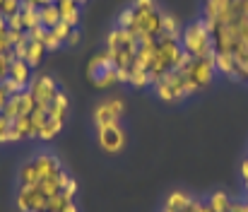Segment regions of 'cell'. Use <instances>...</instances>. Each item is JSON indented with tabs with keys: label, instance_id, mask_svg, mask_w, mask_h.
Returning a JSON list of instances; mask_svg holds the SVG:
<instances>
[{
	"label": "cell",
	"instance_id": "1",
	"mask_svg": "<svg viewBox=\"0 0 248 212\" xmlns=\"http://www.w3.org/2000/svg\"><path fill=\"white\" fill-rule=\"evenodd\" d=\"M58 171H63V164L56 154L36 152L34 157L22 162V166L17 169V186H36V183L56 176Z\"/></svg>",
	"mask_w": 248,
	"mask_h": 212
},
{
	"label": "cell",
	"instance_id": "2",
	"mask_svg": "<svg viewBox=\"0 0 248 212\" xmlns=\"http://www.w3.org/2000/svg\"><path fill=\"white\" fill-rule=\"evenodd\" d=\"M178 41H181L183 53L190 56V58H212L215 56L212 34H210V29L205 27L202 19H195V22L186 24Z\"/></svg>",
	"mask_w": 248,
	"mask_h": 212
},
{
	"label": "cell",
	"instance_id": "3",
	"mask_svg": "<svg viewBox=\"0 0 248 212\" xmlns=\"http://www.w3.org/2000/svg\"><path fill=\"white\" fill-rule=\"evenodd\" d=\"M186 58L183 49H181V41L178 39H169V36H159L157 39V49H155V58H152V65H150V77H152V84L166 75L169 70H176L181 65V61Z\"/></svg>",
	"mask_w": 248,
	"mask_h": 212
},
{
	"label": "cell",
	"instance_id": "4",
	"mask_svg": "<svg viewBox=\"0 0 248 212\" xmlns=\"http://www.w3.org/2000/svg\"><path fill=\"white\" fill-rule=\"evenodd\" d=\"M155 92L162 101H181L188 97L186 92V77L181 70H169L155 82Z\"/></svg>",
	"mask_w": 248,
	"mask_h": 212
},
{
	"label": "cell",
	"instance_id": "5",
	"mask_svg": "<svg viewBox=\"0 0 248 212\" xmlns=\"http://www.w3.org/2000/svg\"><path fill=\"white\" fill-rule=\"evenodd\" d=\"M48 200L51 198L39 186H17V196H15L17 212H46Z\"/></svg>",
	"mask_w": 248,
	"mask_h": 212
},
{
	"label": "cell",
	"instance_id": "6",
	"mask_svg": "<svg viewBox=\"0 0 248 212\" xmlns=\"http://www.w3.org/2000/svg\"><path fill=\"white\" fill-rule=\"evenodd\" d=\"M125 114V101L118 99V97H108V99H101L96 106H94V123L96 128L99 126H108V123H121V116Z\"/></svg>",
	"mask_w": 248,
	"mask_h": 212
},
{
	"label": "cell",
	"instance_id": "7",
	"mask_svg": "<svg viewBox=\"0 0 248 212\" xmlns=\"http://www.w3.org/2000/svg\"><path fill=\"white\" fill-rule=\"evenodd\" d=\"M96 142L106 154H118L125 147V130L121 128V123L99 126L96 128Z\"/></svg>",
	"mask_w": 248,
	"mask_h": 212
},
{
	"label": "cell",
	"instance_id": "8",
	"mask_svg": "<svg viewBox=\"0 0 248 212\" xmlns=\"http://www.w3.org/2000/svg\"><path fill=\"white\" fill-rule=\"evenodd\" d=\"M27 89L34 97L36 104H51L56 99V94L61 92L58 89V82L51 75H36V77H31V82H29Z\"/></svg>",
	"mask_w": 248,
	"mask_h": 212
},
{
	"label": "cell",
	"instance_id": "9",
	"mask_svg": "<svg viewBox=\"0 0 248 212\" xmlns=\"http://www.w3.org/2000/svg\"><path fill=\"white\" fill-rule=\"evenodd\" d=\"M34 97L29 94V89H22V92H17V94H12L10 99H7V104H5V109H2V116L5 118H10V121H15V118H19V116H29L31 111H34Z\"/></svg>",
	"mask_w": 248,
	"mask_h": 212
},
{
	"label": "cell",
	"instance_id": "10",
	"mask_svg": "<svg viewBox=\"0 0 248 212\" xmlns=\"http://www.w3.org/2000/svg\"><path fill=\"white\" fill-rule=\"evenodd\" d=\"M193 203H195V198H193L190 193H186V191H173V193L166 196L162 210L164 212H190Z\"/></svg>",
	"mask_w": 248,
	"mask_h": 212
},
{
	"label": "cell",
	"instance_id": "11",
	"mask_svg": "<svg viewBox=\"0 0 248 212\" xmlns=\"http://www.w3.org/2000/svg\"><path fill=\"white\" fill-rule=\"evenodd\" d=\"M31 70H34V68H31L27 61L15 58V61H12V65H10V75H7V77H10L12 82H17V84H19V89H27V87H29V82H31V77H34Z\"/></svg>",
	"mask_w": 248,
	"mask_h": 212
},
{
	"label": "cell",
	"instance_id": "12",
	"mask_svg": "<svg viewBox=\"0 0 248 212\" xmlns=\"http://www.w3.org/2000/svg\"><path fill=\"white\" fill-rule=\"evenodd\" d=\"M58 12H61V22L70 24V27H78L80 19H82V5L75 2V0H58Z\"/></svg>",
	"mask_w": 248,
	"mask_h": 212
},
{
	"label": "cell",
	"instance_id": "13",
	"mask_svg": "<svg viewBox=\"0 0 248 212\" xmlns=\"http://www.w3.org/2000/svg\"><path fill=\"white\" fill-rule=\"evenodd\" d=\"M111 68H116V65H113V58H111V53L104 49V51H99V53L87 63V77L94 80V77H99L101 72L111 70Z\"/></svg>",
	"mask_w": 248,
	"mask_h": 212
},
{
	"label": "cell",
	"instance_id": "14",
	"mask_svg": "<svg viewBox=\"0 0 248 212\" xmlns=\"http://www.w3.org/2000/svg\"><path fill=\"white\" fill-rule=\"evenodd\" d=\"M68 111H70V99H68V94L61 89V92L56 94V99L48 104V118H56V121H63V123H65Z\"/></svg>",
	"mask_w": 248,
	"mask_h": 212
},
{
	"label": "cell",
	"instance_id": "15",
	"mask_svg": "<svg viewBox=\"0 0 248 212\" xmlns=\"http://www.w3.org/2000/svg\"><path fill=\"white\" fill-rule=\"evenodd\" d=\"M19 19H22L24 32H29V29L39 27V24H41V19H39V7H36L34 2L24 0V2H22V7H19Z\"/></svg>",
	"mask_w": 248,
	"mask_h": 212
},
{
	"label": "cell",
	"instance_id": "16",
	"mask_svg": "<svg viewBox=\"0 0 248 212\" xmlns=\"http://www.w3.org/2000/svg\"><path fill=\"white\" fill-rule=\"evenodd\" d=\"M215 70L232 77V80H239V70H236V61L232 53H215Z\"/></svg>",
	"mask_w": 248,
	"mask_h": 212
},
{
	"label": "cell",
	"instance_id": "17",
	"mask_svg": "<svg viewBox=\"0 0 248 212\" xmlns=\"http://www.w3.org/2000/svg\"><path fill=\"white\" fill-rule=\"evenodd\" d=\"M39 19H41V27L46 29H53L56 24H61V12H58V5H46V7H39Z\"/></svg>",
	"mask_w": 248,
	"mask_h": 212
},
{
	"label": "cell",
	"instance_id": "18",
	"mask_svg": "<svg viewBox=\"0 0 248 212\" xmlns=\"http://www.w3.org/2000/svg\"><path fill=\"white\" fill-rule=\"evenodd\" d=\"M181 32H183L181 22H178L173 15L162 12V36H169V39H181Z\"/></svg>",
	"mask_w": 248,
	"mask_h": 212
},
{
	"label": "cell",
	"instance_id": "19",
	"mask_svg": "<svg viewBox=\"0 0 248 212\" xmlns=\"http://www.w3.org/2000/svg\"><path fill=\"white\" fill-rule=\"evenodd\" d=\"M44 53H46V46H44L41 41H31V39H29V44H27V53H24V61H27L31 68H36V65L41 63Z\"/></svg>",
	"mask_w": 248,
	"mask_h": 212
},
{
	"label": "cell",
	"instance_id": "20",
	"mask_svg": "<svg viewBox=\"0 0 248 212\" xmlns=\"http://www.w3.org/2000/svg\"><path fill=\"white\" fill-rule=\"evenodd\" d=\"M63 126H65L63 121H56V118H46V123L41 126V130H39V135H36V138H39V140H44V142L53 140V138H56V135H58V133L63 130Z\"/></svg>",
	"mask_w": 248,
	"mask_h": 212
},
{
	"label": "cell",
	"instance_id": "21",
	"mask_svg": "<svg viewBox=\"0 0 248 212\" xmlns=\"http://www.w3.org/2000/svg\"><path fill=\"white\" fill-rule=\"evenodd\" d=\"M207 203H210V208L215 212H229L232 210V198H229V193H224V191H217V193H212L210 198H207Z\"/></svg>",
	"mask_w": 248,
	"mask_h": 212
},
{
	"label": "cell",
	"instance_id": "22",
	"mask_svg": "<svg viewBox=\"0 0 248 212\" xmlns=\"http://www.w3.org/2000/svg\"><path fill=\"white\" fill-rule=\"evenodd\" d=\"M92 82H94V87H99V89H106V87H113V84L118 82V75H116V68H111V70L101 72V75H99V77H94Z\"/></svg>",
	"mask_w": 248,
	"mask_h": 212
},
{
	"label": "cell",
	"instance_id": "23",
	"mask_svg": "<svg viewBox=\"0 0 248 212\" xmlns=\"http://www.w3.org/2000/svg\"><path fill=\"white\" fill-rule=\"evenodd\" d=\"M133 22H135V10H133V5H130V7H125V10H121V12H118V22H116V27H121V29H128V32H130Z\"/></svg>",
	"mask_w": 248,
	"mask_h": 212
},
{
	"label": "cell",
	"instance_id": "24",
	"mask_svg": "<svg viewBox=\"0 0 248 212\" xmlns=\"http://www.w3.org/2000/svg\"><path fill=\"white\" fill-rule=\"evenodd\" d=\"M19 7H22V0H2L0 15H2V17H12V15L19 12Z\"/></svg>",
	"mask_w": 248,
	"mask_h": 212
},
{
	"label": "cell",
	"instance_id": "25",
	"mask_svg": "<svg viewBox=\"0 0 248 212\" xmlns=\"http://www.w3.org/2000/svg\"><path fill=\"white\" fill-rule=\"evenodd\" d=\"M73 29H75V27H70V24H65V22H61V24H56V27H53L51 32H53V36H56V39H58L61 44H65Z\"/></svg>",
	"mask_w": 248,
	"mask_h": 212
},
{
	"label": "cell",
	"instance_id": "26",
	"mask_svg": "<svg viewBox=\"0 0 248 212\" xmlns=\"http://www.w3.org/2000/svg\"><path fill=\"white\" fill-rule=\"evenodd\" d=\"M12 61H15V56H12V51H7V53H0V82L10 75V65H12Z\"/></svg>",
	"mask_w": 248,
	"mask_h": 212
},
{
	"label": "cell",
	"instance_id": "27",
	"mask_svg": "<svg viewBox=\"0 0 248 212\" xmlns=\"http://www.w3.org/2000/svg\"><path fill=\"white\" fill-rule=\"evenodd\" d=\"M46 34H48V29H46V27H41V24L27 32V36H29L31 41H41V44H44V39H46Z\"/></svg>",
	"mask_w": 248,
	"mask_h": 212
},
{
	"label": "cell",
	"instance_id": "28",
	"mask_svg": "<svg viewBox=\"0 0 248 212\" xmlns=\"http://www.w3.org/2000/svg\"><path fill=\"white\" fill-rule=\"evenodd\" d=\"M44 46H46V51H58L63 44H61V41L53 36V32L48 29V34H46V39H44Z\"/></svg>",
	"mask_w": 248,
	"mask_h": 212
},
{
	"label": "cell",
	"instance_id": "29",
	"mask_svg": "<svg viewBox=\"0 0 248 212\" xmlns=\"http://www.w3.org/2000/svg\"><path fill=\"white\" fill-rule=\"evenodd\" d=\"M133 7L135 10H150V7H157L155 0H133Z\"/></svg>",
	"mask_w": 248,
	"mask_h": 212
},
{
	"label": "cell",
	"instance_id": "30",
	"mask_svg": "<svg viewBox=\"0 0 248 212\" xmlns=\"http://www.w3.org/2000/svg\"><path fill=\"white\" fill-rule=\"evenodd\" d=\"M10 126H12V121H10V118H5V116L0 114V145H2V138H5V133L10 130Z\"/></svg>",
	"mask_w": 248,
	"mask_h": 212
},
{
	"label": "cell",
	"instance_id": "31",
	"mask_svg": "<svg viewBox=\"0 0 248 212\" xmlns=\"http://www.w3.org/2000/svg\"><path fill=\"white\" fill-rule=\"evenodd\" d=\"M80 39H82V34H80V29L75 27V29L70 32V36H68V41H65V44H68V46H78V44H80Z\"/></svg>",
	"mask_w": 248,
	"mask_h": 212
},
{
	"label": "cell",
	"instance_id": "32",
	"mask_svg": "<svg viewBox=\"0 0 248 212\" xmlns=\"http://www.w3.org/2000/svg\"><path fill=\"white\" fill-rule=\"evenodd\" d=\"M229 212H248V200H234Z\"/></svg>",
	"mask_w": 248,
	"mask_h": 212
},
{
	"label": "cell",
	"instance_id": "33",
	"mask_svg": "<svg viewBox=\"0 0 248 212\" xmlns=\"http://www.w3.org/2000/svg\"><path fill=\"white\" fill-rule=\"evenodd\" d=\"M7 99H10V94L2 89V84H0V114H2V109H5V104H7Z\"/></svg>",
	"mask_w": 248,
	"mask_h": 212
},
{
	"label": "cell",
	"instance_id": "34",
	"mask_svg": "<svg viewBox=\"0 0 248 212\" xmlns=\"http://www.w3.org/2000/svg\"><path fill=\"white\" fill-rule=\"evenodd\" d=\"M75 2H80V5H84V2H89V0H75Z\"/></svg>",
	"mask_w": 248,
	"mask_h": 212
},
{
	"label": "cell",
	"instance_id": "35",
	"mask_svg": "<svg viewBox=\"0 0 248 212\" xmlns=\"http://www.w3.org/2000/svg\"><path fill=\"white\" fill-rule=\"evenodd\" d=\"M195 200H198V198H195ZM190 212H195V203H193V208H190Z\"/></svg>",
	"mask_w": 248,
	"mask_h": 212
},
{
	"label": "cell",
	"instance_id": "36",
	"mask_svg": "<svg viewBox=\"0 0 248 212\" xmlns=\"http://www.w3.org/2000/svg\"><path fill=\"white\" fill-rule=\"evenodd\" d=\"M244 188H246V193H248V181H246V183H244Z\"/></svg>",
	"mask_w": 248,
	"mask_h": 212
},
{
	"label": "cell",
	"instance_id": "37",
	"mask_svg": "<svg viewBox=\"0 0 248 212\" xmlns=\"http://www.w3.org/2000/svg\"><path fill=\"white\" fill-rule=\"evenodd\" d=\"M0 5H2V0H0Z\"/></svg>",
	"mask_w": 248,
	"mask_h": 212
},
{
	"label": "cell",
	"instance_id": "38",
	"mask_svg": "<svg viewBox=\"0 0 248 212\" xmlns=\"http://www.w3.org/2000/svg\"><path fill=\"white\" fill-rule=\"evenodd\" d=\"M162 212H164V210H162Z\"/></svg>",
	"mask_w": 248,
	"mask_h": 212
}]
</instances>
